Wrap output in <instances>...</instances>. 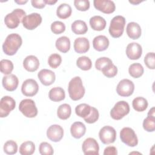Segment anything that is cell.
Wrapping results in <instances>:
<instances>
[{
  "mask_svg": "<svg viewBox=\"0 0 155 155\" xmlns=\"http://www.w3.org/2000/svg\"><path fill=\"white\" fill-rule=\"evenodd\" d=\"M56 48L62 53H67L70 48V41L67 36H61L55 42Z\"/></svg>",
  "mask_w": 155,
  "mask_h": 155,
  "instance_id": "cell-26",
  "label": "cell"
},
{
  "mask_svg": "<svg viewBox=\"0 0 155 155\" xmlns=\"http://www.w3.org/2000/svg\"><path fill=\"white\" fill-rule=\"evenodd\" d=\"M27 0H25V1H15V2H16L17 4H24L26 2H27Z\"/></svg>",
  "mask_w": 155,
  "mask_h": 155,
  "instance_id": "cell-51",
  "label": "cell"
},
{
  "mask_svg": "<svg viewBox=\"0 0 155 155\" xmlns=\"http://www.w3.org/2000/svg\"><path fill=\"white\" fill-rule=\"evenodd\" d=\"M89 22L92 29L96 31H102L106 27V21L101 16H94L91 17Z\"/></svg>",
  "mask_w": 155,
  "mask_h": 155,
  "instance_id": "cell-24",
  "label": "cell"
},
{
  "mask_svg": "<svg viewBox=\"0 0 155 155\" xmlns=\"http://www.w3.org/2000/svg\"><path fill=\"white\" fill-rule=\"evenodd\" d=\"M22 43L21 36L17 33H11L5 38L3 44V51L8 56L14 55Z\"/></svg>",
  "mask_w": 155,
  "mask_h": 155,
  "instance_id": "cell-1",
  "label": "cell"
},
{
  "mask_svg": "<svg viewBox=\"0 0 155 155\" xmlns=\"http://www.w3.org/2000/svg\"><path fill=\"white\" fill-rule=\"evenodd\" d=\"M16 102L13 98L8 96H5L0 101V117H5L15 109Z\"/></svg>",
  "mask_w": 155,
  "mask_h": 155,
  "instance_id": "cell-10",
  "label": "cell"
},
{
  "mask_svg": "<svg viewBox=\"0 0 155 155\" xmlns=\"http://www.w3.org/2000/svg\"><path fill=\"white\" fill-rule=\"evenodd\" d=\"M50 99L54 102H59L65 99V93L64 90L59 87L52 88L48 93Z\"/></svg>",
  "mask_w": 155,
  "mask_h": 155,
  "instance_id": "cell-25",
  "label": "cell"
},
{
  "mask_svg": "<svg viewBox=\"0 0 155 155\" xmlns=\"http://www.w3.org/2000/svg\"><path fill=\"white\" fill-rule=\"evenodd\" d=\"M82 149L84 154L85 155L99 154V144L97 140L92 137H88L84 141L82 145Z\"/></svg>",
  "mask_w": 155,
  "mask_h": 155,
  "instance_id": "cell-13",
  "label": "cell"
},
{
  "mask_svg": "<svg viewBox=\"0 0 155 155\" xmlns=\"http://www.w3.org/2000/svg\"><path fill=\"white\" fill-rule=\"evenodd\" d=\"M71 108L69 104H63L61 105L57 110V115L58 117L62 120L67 119L71 115Z\"/></svg>",
  "mask_w": 155,
  "mask_h": 155,
  "instance_id": "cell-30",
  "label": "cell"
},
{
  "mask_svg": "<svg viewBox=\"0 0 155 155\" xmlns=\"http://www.w3.org/2000/svg\"><path fill=\"white\" fill-rule=\"evenodd\" d=\"M93 46L98 51H104L109 46V40L104 35L97 36L93 39Z\"/></svg>",
  "mask_w": 155,
  "mask_h": 155,
  "instance_id": "cell-22",
  "label": "cell"
},
{
  "mask_svg": "<svg viewBox=\"0 0 155 155\" xmlns=\"http://www.w3.org/2000/svg\"><path fill=\"white\" fill-rule=\"evenodd\" d=\"M31 3L33 7L37 8H42L46 4L45 0H31Z\"/></svg>",
  "mask_w": 155,
  "mask_h": 155,
  "instance_id": "cell-46",
  "label": "cell"
},
{
  "mask_svg": "<svg viewBox=\"0 0 155 155\" xmlns=\"http://www.w3.org/2000/svg\"><path fill=\"white\" fill-rule=\"evenodd\" d=\"M38 77L41 82L45 86H48L54 83L56 76L53 71L48 69H42L38 73Z\"/></svg>",
  "mask_w": 155,
  "mask_h": 155,
  "instance_id": "cell-17",
  "label": "cell"
},
{
  "mask_svg": "<svg viewBox=\"0 0 155 155\" xmlns=\"http://www.w3.org/2000/svg\"><path fill=\"white\" fill-rule=\"evenodd\" d=\"M143 128L148 132L155 130V117L147 116L143 121Z\"/></svg>",
  "mask_w": 155,
  "mask_h": 155,
  "instance_id": "cell-39",
  "label": "cell"
},
{
  "mask_svg": "<svg viewBox=\"0 0 155 155\" xmlns=\"http://www.w3.org/2000/svg\"><path fill=\"white\" fill-rule=\"evenodd\" d=\"M125 25V19L124 16L117 15L113 18L110 21L108 29L110 35L114 38L121 36L124 30Z\"/></svg>",
  "mask_w": 155,
  "mask_h": 155,
  "instance_id": "cell-4",
  "label": "cell"
},
{
  "mask_svg": "<svg viewBox=\"0 0 155 155\" xmlns=\"http://www.w3.org/2000/svg\"><path fill=\"white\" fill-rule=\"evenodd\" d=\"M130 112V106L128 102L120 101L116 102L110 111V116L114 120H120Z\"/></svg>",
  "mask_w": 155,
  "mask_h": 155,
  "instance_id": "cell-6",
  "label": "cell"
},
{
  "mask_svg": "<svg viewBox=\"0 0 155 155\" xmlns=\"http://www.w3.org/2000/svg\"><path fill=\"white\" fill-rule=\"evenodd\" d=\"M2 84L4 88L6 90L13 91L15 90L18 87L19 84L18 78L16 75L13 74H10L3 77Z\"/></svg>",
  "mask_w": 155,
  "mask_h": 155,
  "instance_id": "cell-18",
  "label": "cell"
},
{
  "mask_svg": "<svg viewBox=\"0 0 155 155\" xmlns=\"http://www.w3.org/2000/svg\"><path fill=\"white\" fill-rule=\"evenodd\" d=\"M148 116L155 117V111H154V107H152L148 113Z\"/></svg>",
  "mask_w": 155,
  "mask_h": 155,
  "instance_id": "cell-48",
  "label": "cell"
},
{
  "mask_svg": "<svg viewBox=\"0 0 155 155\" xmlns=\"http://www.w3.org/2000/svg\"><path fill=\"white\" fill-rule=\"evenodd\" d=\"M19 110L27 117H35L38 114V109L35 102L30 99L22 100L19 105Z\"/></svg>",
  "mask_w": 155,
  "mask_h": 155,
  "instance_id": "cell-5",
  "label": "cell"
},
{
  "mask_svg": "<svg viewBox=\"0 0 155 155\" xmlns=\"http://www.w3.org/2000/svg\"><path fill=\"white\" fill-rule=\"evenodd\" d=\"M99 116V114L98 110L96 108L92 107L91 113L88 117L84 118V119L88 124H93L98 120Z\"/></svg>",
  "mask_w": 155,
  "mask_h": 155,
  "instance_id": "cell-43",
  "label": "cell"
},
{
  "mask_svg": "<svg viewBox=\"0 0 155 155\" xmlns=\"http://www.w3.org/2000/svg\"><path fill=\"white\" fill-rule=\"evenodd\" d=\"M45 2L47 4L52 5V4H54V3H56L57 2V1L56 0H55V1H53V0H45Z\"/></svg>",
  "mask_w": 155,
  "mask_h": 155,
  "instance_id": "cell-49",
  "label": "cell"
},
{
  "mask_svg": "<svg viewBox=\"0 0 155 155\" xmlns=\"http://www.w3.org/2000/svg\"><path fill=\"white\" fill-rule=\"evenodd\" d=\"M25 16V12L24 10L21 8H16L5 16V24L9 28H15L18 27L21 21H22Z\"/></svg>",
  "mask_w": 155,
  "mask_h": 155,
  "instance_id": "cell-3",
  "label": "cell"
},
{
  "mask_svg": "<svg viewBox=\"0 0 155 155\" xmlns=\"http://www.w3.org/2000/svg\"><path fill=\"white\" fill-rule=\"evenodd\" d=\"M121 141L129 147H136L138 144V139L134 131L130 127H124L120 131Z\"/></svg>",
  "mask_w": 155,
  "mask_h": 155,
  "instance_id": "cell-7",
  "label": "cell"
},
{
  "mask_svg": "<svg viewBox=\"0 0 155 155\" xmlns=\"http://www.w3.org/2000/svg\"><path fill=\"white\" fill-rule=\"evenodd\" d=\"M64 136V130L61 126L57 124L51 125L47 130V136L51 141H60Z\"/></svg>",
  "mask_w": 155,
  "mask_h": 155,
  "instance_id": "cell-15",
  "label": "cell"
},
{
  "mask_svg": "<svg viewBox=\"0 0 155 155\" xmlns=\"http://www.w3.org/2000/svg\"><path fill=\"white\" fill-rule=\"evenodd\" d=\"M142 53L141 45L137 42H131L128 44L126 48V54L131 60H136L140 58Z\"/></svg>",
  "mask_w": 155,
  "mask_h": 155,
  "instance_id": "cell-16",
  "label": "cell"
},
{
  "mask_svg": "<svg viewBox=\"0 0 155 155\" xmlns=\"http://www.w3.org/2000/svg\"><path fill=\"white\" fill-rule=\"evenodd\" d=\"M51 30L54 34L59 35L65 30V25L62 22L56 21L51 24Z\"/></svg>",
  "mask_w": 155,
  "mask_h": 155,
  "instance_id": "cell-41",
  "label": "cell"
},
{
  "mask_svg": "<svg viewBox=\"0 0 155 155\" xmlns=\"http://www.w3.org/2000/svg\"><path fill=\"white\" fill-rule=\"evenodd\" d=\"M74 49L78 53H84L88 51L90 48V42L87 38L79 37L74 41Z\"/></svg>",
  "mask_w": 155,
  "mask_h": 155,
  "instance_id": "cell-20",
  "label": "cell"
},
{
  "mask_svg": "<svg viewBox=\"0 0 155 155\" xmlns=\"http://www.w3.org/2000/svg\"><path fill=\"white\" fill-rule=\"evenodd\" d=\"M142 2V1H140V0H138V1H136V0H130L129 1V2H130V3H131V4H134V5H137V4H139V3H140Z\"/></svg>",
  "mask_w": 155,
  "mask_h": 155,
  "instance_id": "cell-50",
  "label": "cell"
},
{
  "mask_svg": "<svg viewBox=\"0 0 155 155\" xmlns=\"http://www.w3.org/2000/svg\"><path fill=\"white\" fill-rule=\"evenodd\" d=\"M39 66V61L34 55L27 56L23 61V67L28 71L33 72L38 70Z\"/></svg>",
  "mask_w": 155,
  "mask_h": 155,
  "instance_id": "cell-19",
  "label": "cell"
},
{
  "mask_svg": "<svg viewBox=\"0 0 155 155\" xmlns=\"http://www.w3.org/2000/svg\"><path fill=\"white\" fill-rule=\"evenodd\" d=\"M132 106L136 111H143L148 107V101L143 97H137L133 99Z\"/></svg>",
  "mask_w": 155,
  "mask_h": 155,
  "instance_id": "cell-29",
  "label": "cell"
},
{
  "mask_svg": "<svg viewBox=\"0 0 155 155\" xmlns=\"http://www.w3.org/2000/svg\"><path fill=\"white\" fill-rule=\"evenodd\" d=\"M62 62V58L60 54L58 53L51 54L48 59V64L53 68L58 67Z\"/></svg>",
  "mask_w": 155,
  "mask_h": 155,
  "instance_id": "cell-38",
  "label": "cell"
},
{
  "mask_svg": "<svg viewBox=\"0 0 155 155\" xmlns=\"http://www.w3.org/2000/svg\"><path fill=\"white\" fill-rule=\"evenodd\" d=\"M91 107L87 104H81L76 107L75 113L78 116L84 119L88 117L91 113Z\"/></svg>",
  "mask_w": 155,
  "mask_h": 155,
  "instance_id": "cell-31",
  "label": "cell"
},
{
  "mask_svg": "<svg viewBox=\"0 0 155 155\" xmlns=\"http://www.w3.org/2000/svg\"><path fill=\"white\" fill-rule=\"evenodd\" d=\"M70 132L73 137L79 139L82 137L86 132L85 125L81 122H75L70 127Z\"/></svg>",
  "mask_w": 155,
  "mask_h": 155,
  "instance_id": "cell-23",
  "label": "cell"
},
{
  "mask_svg": "<svg viewBox=\"0 0 155 155\" xmlns=\"http://www.w3.org/2000/svg\"><path fill=\"white\" fill-rule=\"evenodd\" d=\"M4 151L7 154H14L17 153L18 145L16 142L12 140L7 141L4 145Z\"/></svg>",
  "mask_w": 155,
  "mask_h": 155,
  "instance_id": "cell-37",
  "label": "cell"
},
{
  "mask_svg": "<svg viewBox=\"0 0 155 155\" xmlns=\"http://www.w3.org/2000/svg\"><path fill=\"white\" fill-rule=\"evenodd\" d=\"M1 71L2 73L8 75L13 70V64L8 59H2L0 62Z\"/></svg>",
  "mask_w": 155,
  "mask_h": 155,
  "instance_id": "cell-36",
  "label": "cell"
},
{
  "mask_svg": "<svg viewBox=\"0 0 155 155\" xmlns=\"http://www.w3.org/2000/svg\"><path fill=\"white\" fill-rule=\"evenodd\" d=\"M113 62L112 61L107 57H101L98 58L95 62V67L98 70H101L102 68L109 63Z\"/></svg>",
  "mask_w": 155,
  "mask_h": 155,
  "instance_id": "cell-45",
  "label": "cell"
},
{
  "mask_svg": "<svg viewBox=\"0 0 155 155\" xmlns=\"http://www.w3.org/2000/svg\"><path fill=\"white\" fill-rule=\"evenodd\" d=\"M71 30L76 35H84L88 31V27L84 21L76 20L71 24Z\"/></svg>",
  "mask_w": 155,
  "mask_h": 155,
  "instance_id": "cell-28",
  "label": "cell"
},
{
  "mask_svg": "<svg viewBox=\"0 0 155 155\" xmlns=\"http://www.w3.org/2000/svg\"><path fill=\"white\" fill-rule=\"evenodd\" d=\"M144 63L148 68L152 70L155 68V57L154 52L148 53L145 55L144 58Z\"/></svg>",
  "mask_w": 155,
  "mask_h": 155,
  "instance_id": "cell-42",
  "label": "cell"
},
{
  "mask_svg": "<svg viewBox=\"0 0 155 155\" xmlns=\"http://www.w3.org/2000/svg\"><path fill=\"white\" fill-rule=\"evenodd\" d=\"M74 5L79 11H86L90 8V2L88 0H74Z\"/></svg>",
  "mask_w": 155,
  "mask_h": 155,
  "instance_id": "cell-44",
  "label": "cell"
},
{
  "mask_svg": "<svg viewBox=\"0 0 155 155\" xmlns=\"http://www.w3.org/2000/svg\"><path fill=\"white\" fill-rule=\"evenodd\" d=\"M126 32L128 36L133 39H137L141 36V27L136 22H129L126 28Z\"/></svg>",
  "mask_w": 155,
  "mask_h": 155,
  "instance_id": "cell-21",
  "label": "cell"
},
{
  "mask_svg": "<svg viewBox=\"0 0 155 155\" xmlns=\"http://www.w3.org/2000/svg\"><path fill=\"white\" fill-rule=\"evenodd\" d=\"M35 151V145L31 141L23 142L19 147V153L21 155H31Z\"/></svg>",
  "mask_w": 155,
  "mask_h": 155,
  "instance_id": "cell-32",
  "label": "cell"
},
{
  "mask_svg": "<svg viewBox=\"0 0 155 155\" xmlns=\"http://www.w3.org/2000/svg\"><path fill=\"white\" fill-rule=\"evenodd\" d=\"M99 137L104 144L113 143L116 139V131L115 129L109 125L103 127L99 132Z\"/></svg>",
  "mask_w": 155,
  "mask_h": 155,
  "instance_id": "cell-8",
  "label": "cell"
},
{
  "mask_svg": "<svg viewBox=\"0 0 155 155\" xmlns=\"http://www.w3.org/2000/svg\"><path fill=\"white\" fill-rule=\"evenodd\" d=\"M68 91L69 96L72 100L78 101L82 98L85 90L79 76H75L70 80L68 83Z\"/></svg>",
  "mask_w": 155,
  "mask_h": 155,
  "instance_id": "cell-2",
  "label": "cell"
},
{
  "mask_svg": "<svg viewBox=\"0 0 155 155\" xmlns=\"http://www.w3.org/2000/svg\"><path fill=\"white\" fill-rule=\"evenodd\" d=\"M93 4L96 9L106 14L112 13L116 8L114 2L110 0H94Z\"/></svg>",
  "mask_w": 155,
  "mask_h": 155,
  "instance_id": "cell-14",
  "label": "cell"
},
{
  "mask_svg": "<svg viewBox=\"0 0 155 155\" xmlns=\"http://www.w3.org/2000/svg\"><path fill=\"white\" fill-rule=\"evenodd\" d=\"M39 85L37 82L33 79H27L24 81L21 86V92L26 96H33L37 94Z\"/></svg>",
  "mask_w": 155,
  "mask_h": 155,
  "instance_id": "cell-12",
  "label": "cell"
},
{
  "mask_svg": "<svg viewBox=\"0 0 155 155\" xmlns=\"http://www.w3.org/2000/svg\"><path fill=\"white\" fill-rule=\"evenodd\" d=\"M117 154V149L115 147L109 146L105 148L104 155H116Z\"/></svg>",
  "mask_w": 155,
  "mask_h": 155,
  "instance_id": "cell-47",
  "label": "cell"
},
{
  "mask_svg": "<svg viewBox=\"0 0 155 155\" xmlns=\"http://www.w3.org/2000/svg\"><path fill=\"white\" fill-rule=\"evenodd\" d=\"M134 90V83L128 79H124L121 80L116 87L117 93L122 97H128L131 96L133 94Z\"/></svg>",
  "mask_w": 155,
  "mask_h": 155,
  "instance_id": "cell-9",
  "label": "cell"
},
{
  "mask_svg": "<svg viewBox=\"0 0 155 155\" xmlns=\"http://www.w3.org/2000/svg\"><path fill=\"white\" fill-rule=\"evenodd\" d=\"M76 65L80 69L87 71L91 69L92 67V62L88 57L83 56L78 58L76 61Z\"/></svg>",
  "mask_w": 155,
  "mask_h": 155,
  "instance_id": "cell-34",
  "label": "cell"
},
{
  "mask_svg": "<svg viewBox=\"0 0 155 155\" xmlns=\"http://www.w3.org/2000/svg\"><path fill=\"white\" fill-rule=\"evenodd\" d=\"M101 71L107 78H113L117 73V68L113 62H111L104 66Z\"/></svg>",
  "mask_w": 155,
  "mask_h": 155,
  "instance_id": "cell-35",
  "label": "cell"
},
{
  "mask_svg": "<svg viewBox=\"0 0 155 155\" xmlns=\"http://www.w3.org/2000/svg\"><path fill=\"white\" fill-rule=\"evenodd\" d=\"M42 22V17L38 13H32L26 15L22 19L23 26L30 30H34Z\"/></svg>",
  "mask_w": 155,
  "mask_h": 155,
  "instance_id": "cell-11",
  "label": "cell"
},
{
  "mask_svg": "<svg viewBox=\"0 0 155 155\" xmlns=\"http://www.w3.org/2000/svg\"><path fill=\"white\" fill-rule=\"evenodd\" d=\"M71 6L68 4L62 3L58 7L56 15L61 19H66L71 16Z\"/></svg>",
  "mask_w": 155,
  "mask_h": 155,
  "instance_id": "cell-27",
  "label": "cell"
},
{
  "mask_svg": "<svg viewBox=\"0 0 155 155\" xmlns=\"http://www.w3.org/2000/svg\"><path fill=\"white\" fill-rule=\"evenodd\" d=\"M39 153L42 155H52L54 153L51 145L46 142H41L39 147Z\"/></svg>",
  "mask_w": 155,
  "mask_h": 155,
  "instance_id": "cell-40",
  "label": "cell"
},
{
  "mask_svg": "<svg viewBox=\"0 0 155 155\" xmlns=\"http://www.w3.org/2000/svg\"><path fill=\"white\" fill-rule=\"evenodd\" d=\"M143 67L139 63H134L130 65L128 72L131 76L134 78H140L143 73Z\"/></svg>",
  "mask_w": 155,
  "mask_h": 155,
  "instance_id": "cell-33",
  "label": "cell"
}]
</instances>
